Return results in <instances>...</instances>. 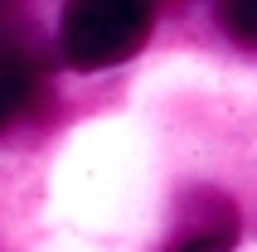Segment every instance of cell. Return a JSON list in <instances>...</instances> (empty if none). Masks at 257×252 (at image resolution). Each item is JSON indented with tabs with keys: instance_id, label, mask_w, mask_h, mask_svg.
<instances>
[{
	"instance_id": "cell-1",
	"label": "cell",
	"mask_w": 257,
	"mask_h": 252,
	"mask_svg": "<svg viewBox=\"0 0 257 252\" xmlns=\"http://www.w3.org/2000/svg\"><path fill=\"white\" fill-rule=\"evenodd\" d=\"M151 20H156V0H68L58 25V49L83 73L112 68L146 49Z\"/></svg>"
},
{
	"instance_id": "cell-2",
	"label": "cell",
	"mask_w": 257,
	"mask_h": 252,
	"mask_svg": "<svg viewBox=\"0 0 257 252\" xmlns=\"http://www.w3.org/2000/svg\"><path fill=\"white\" fill-rule=\"evenodd\" d=\"M49 97V49L39 39L34 0H0V102L34 112Z\"/></svg>"
},
{
	"instance_id": "cell-3",
	"label": "cell",
	"mask_w": 257,
	"mask_h": 252,
	"mask_svg": "<svg viewBox=\"0 0 257 252\" xmlns=\"http://www.w3.org/2000/svg\"><path fill=\"white\" fill-rule=\"evenodd\" d=\"M238 242V209L218 189H194L185 194L175 213L170 247H233Z\"/></svg>"
},
{
	"instance_id": "cell-4",
	"label": "cell",
	"mask_w": 257,
	"mask_h": 252,
	"mask_svg": "<svg viewBox=\"0 0 257 252\" xmlns=\"http://www.w3.org/2000/svg\"><path fill=\"white\" fill-rule=\"evenodd\" d=\"M218 25L228 29L233 44L257 49V0H218Z\"/></svg>"
},
{
	"instance_id": "cell-5",
	"label": "cell",
	"mask_w": 257,
	"mask_h": 252,
	"mask_svg": "<svg viewBox=\"0 0 257 252\" xmlns=\"http://www.w3.org/2000/svg\"><path fill=\"white\" fill-rule=\"evenodd\" d=\"M5 116H10V112H5V102H0V121H5Z\"/></svg>"
}]
</instances>
